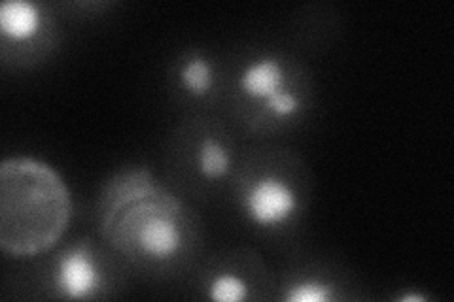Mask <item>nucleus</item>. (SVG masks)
Here are the masks:
<instances>
[{
  "label": "nucleus",
  "mask_w": 454,
  "mask_h": 302,
  "mask_svg": "<svg viewBox=\"0 0 454 302\" xmlns=\"http://www.w3.org/2000/svg\"><path fill=\"white\" fill-rule=\"evenodd\" d=\"M73 197L51 165L28 155L0 163V248L10 257L46 255L63 242Z\"/></svg>",
  "instance_id": "4"
},
{
  "label": "nucleus",
  "mask_w": 454,
  "mask_h": 302,
  "mask_svg": "<svg viewBox=\"0 0 454 302\" xmlns=\"http://www.w3.org/2000/svg\"><path fill=\"white\" fill-rule=\"evenodd\" d=\"M227 61L205 46L184 48L167 68V89L186 113H222Z\"/></svg>",
  "instance_id": "9"
},
{
  "label": "nucleus",
  "mask_w": 454,
  "mask_h": 302,
  "mask_svg": "<svg viewBox=\"0 0 454 302\" xmlns=\"http://www.w3.org/2000/svg\"><path fill=\"white\" fill-rule=\"evenodd\" d=\"M315 78L300 55L278 46H248L227 59L222 116L240 136L280 142L307 123Z\"/></svg>",
  "instance_id": "2"
},
{
  "label": "nucleus",
  "mask_w": 454,
  "mask_h": 302,
  "mask_svg": "<svg viewBox=\"0 0 454 302\" xmlns=\"http://www.w3.org/2000/svg\"><path fill=\"white\" fill-rule=\"evenodd\" d=\"M240 135L222 113H186L165 146V182L188 200L230 193L243 157Z\"/></svg>",
  "instance_id": "5"
},
{
  "label": "nucleus",
  "mask_w": 454,
  "mask_h": 302,
  "mask_svg": "<svg viewBox=\"0 0 454 302\" xmlns=\"http://www.w3.org/2000/svg\"><path fill=\"white\" fill-rule=\"evenodd\" d=\"M239 221L269 246H288L301 235L312 197L303 157L280 142H255L240 157L231 183Z\"/></svg>",
  "instance_id": "3"
},
{
  "label": "nucleus",
  "mask_w": 454,
  "mask_h": 302,
  "mask_svg": "<svg viewBox=\"0 0 454 302\" xmlns=\"http://www.w3.org/2000/svg\"><path fill=\"white\" fill-rule=\"evenodd\" d=\"M275 272L248 246L225 248L201 257L192 272L195 295L216 302L275 300Z\"/></svg>",
  "instance_id": "7"
},
{
  "label": "nucleus",
  "mask_w": 454,
  "mask_h": 302,
  "mask_svg": "<svg viewBox=\"0 0 454 302\" xmlns=\"http://www.w3.org/2000/svg\"><path fill=\"white\" fill-rule=\"evenodd\" d=\"M275 300L345 302L360 300V285L345 268L318 257H295L275 275Z\"/></svg>",
  "instance_id": "10"
},
{
  "label": "nucleus",
  "mask_w": 454,
  "mask_h": 302,
  "mask_svg": "<svg viewBox=\"0 0 454 302\" xmlns=\"http://www.w3.org/2000/svg\"><path fill=\"white\" fill-rule=\"evenodd\" d=\"M95 225L123 267L150 280L192 275L203 257L201 215L145 165L123 166L103 183Z\"/></svg>",
  "instance_id": "1"
},
{
  "label": "nucleus",
  "mask_w": 454,
  "mask_h": 302,
  "mask_svg": "<svg viewBox=\"0 0 454 302\" xmlns=\"http://www.w3.org/2000/svg\"><path fill=\"white\" fill-rule=\"evenodd\" d=\"M59 48V23L48 4L6 0L0 4V57L12 68H35Z\"/></svg>",
  "instance_id": "8"
},
{
  "label": "nucleus",
  "mask_w": 454,
  "mask_h": 302,
  "mask_svg": "<svg viewBox=\"0 0 454 302\" xmlns=\"http://www.w3.org/2000/svg\"><path fill=\"white\" fill-rule=\"evenodd\" d=\"M36 268L35 290L48 300H103L125 285L127 268L105 242L78 236L61 242Z\"/></svg>",
  "instance_id": "6"
},
{
  "label": "nucleus",
  "mask_w": 454,
  "mask_h": 302,
  "mask_svg": "<svg viewBox=\"0 0 454 302\" xmlns=\"http://www.w3.org/2000/svg\"><path fill=\"white\" fill-rule=\"evenodd\" d=\"M430 298L432 297L426 295V293H409V291H405L400 297H395V300H400V302H426V300H430Z\"/></svg>",
  "instance_id": "11"
}]
</instances>
